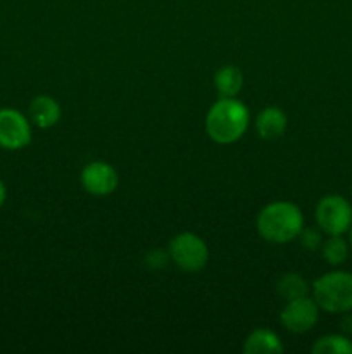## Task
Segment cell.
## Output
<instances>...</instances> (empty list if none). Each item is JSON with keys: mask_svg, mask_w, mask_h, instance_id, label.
Returning a JSON list of instances; mask_svg holds the SVG:
<instances>
[{"mask_svg": "<svg viewBox=\"0 0 352 354\" xmlns=\"http://www.w3.org/2000/svg\"><path fill=\"white\" fill-rule=\"evenodd\" d=\"M251 123L247 106L237 97H221L211 106L206 116V131L216 144L228 145L240 140Z\"/></svg>", "mask_w": 352, "mask_h": 354, "instance_id": "cell-1", "label": "cell"}, {"mask_svg": "<svg viewBox=\"0 0 352 354\" xmlns=\"http://www.w3.org/2000/svg\"><path fill=\"white\" fill-rule=\"evenodd\" d=\"M259 235L271 244L295 241L304 228V214L297 204L275 201L261 209L255 221Z\"/></svg>", "mask_w": 352, "mask_h": 354, "instance_id": "cell-2", "label": "cell"}, {"mask_svg": "<svg viewBox=\"0 0 352 354\" xmlns=\"http://www.w3.org/2000/svg\"><path fill=\"white\" fill-rule=\"evenodd\" d=\"M313 299L326 313L352 311V273L335 270L321 275L313 283Z\"/></svg>", "mask_w": 352, "mask_h": 354, "instance_id": "cell-3", "label": "cell"}, {"mask_svg": "<svg viewBox=\"0 0 352 354\" xmlns=\"http://www.w3.org/2000/svg\"><path fill=\"white\" fill-rule=\"evenodd\" d=\"M169 259L176 263L183 272L197 273L209 261V249L207 244L192 232H183L171 239L168 248Z\"/></svg>", "mask_w": 352, "mask_h": 354, "instance_id": "cell-4", "label": "cell"}, {"mask_svg": "<svg viewBox=\"0 0 352 354\" xmlns=\"http://www.w3.org/2000/svg\"><path fill=\"white\" fill-rule=\"evenodd\" d=\"M317 228L326 235L347 234L352 225V206L345 197L330 194L320 199L316 211Z\"/></svg>", "mask_w": 352, "mask_h": 354, "instance_id": "cell-5", "label": "cell"}, {"mask_svg": "<svg viewBox=\"0 0 352 354\" xmlns=\"http://www.w3.org/2000/svg\"><path fill=\"white\" fill-rule=\"evenodd\" d=\"M31 144V121L17 109H0V147L21 151Z\"/></svg>", "mask_w": 352, "mask_h": 354, "instance_id": "cell-6", "label": "cell"}, {"mask_svg": "<svg viewBox=\"0 0 352 354\" xmlns=\"http://www.w3.org/2000/svg\"><path fill=\"white\" fill-rule=\"evenodd\" d=\"M320 320V306L313 297H299L286 301L280 313V322L292 334H306Z\"/></svg>", "mask_w": 352, "mask_h": 354, "instance_id": "cell-7", "label": "cell"}, {"mask_svg": "<svg viewBox=\"0 0 352 354\" xmlns=\"http://www.w3.org/2000/svg\"><path fill=\"white\" fill-rule=\"evenodd\" d=\"M81 185L88 194L97 197L110 196L119 185V176L114 166L104 161H92L81 169Z\"/></svg>", "mask_w": 352, "mask_h": 354, "instance_id": "cell-8", "label": "cell"}, {"mask_svg": "<svg viewBox=\"0 0 352 354\" xmlns=\"http://www.w3.org/2000/svg\"><path fill=\"white\" fill-rule=\"evenodd\" d=\"M61 106L50 95L35 97L28 107V118L38 128H52L61 120Z\"/></svg>", "mask_w": 352, "mask_h": 354, "instance_id": "cell-9", "label": "cell"}, {"mask_svg": "<svg viewBox=\"0 0 352 354\" xmlns=\"http://www.w3.org/2000/svg\"><path fill=\"white\" fill-rule=\"evenodd\" d=\"M286 124H289L286 114L275 106L262 109L255 118V130H257L259 137L264 140H276L282 137L286 130Z\"/></svg>", "mask_w": 352, "mask_h": 354, "instance_id": "cell-10", "label": "cell"}, {"mask_svg": "<svg viewBox=\"0 0 352 354\" xmlns=\"http://www.w3.org/2000/svg\"><path fill=\"white\" fill-rule=\"evenodd\" d=\"M245 354H280L283 353L282 339L269 328H255L244 344Z\"/></svg>", "mask_w": 352, "mask_h": 354, "instance_id": "cell-11", "label": "cell"}, {"mask_svg": "<svg viewBox=\"0 0 352 354\" xmlns=\"http://www.w3.org/2000/svg\"><path fill=\"white\" fill-rule=\"evenodd\" d=\"M244 86V75L237 66H223L214 75V88L219 97H237Z\"/></svg>", "mask_w": 352, "mask_h": 354, "instance_id": "cell-12", "label": "cell"}, {"mask_svg": "<svg viewBox=\"0 0 352 354\" xmlns=\"http://www.w3.org/2000/svg\"><path fill=\"white\" fill-rule=\"evenodd\" d=\"M276 289L278 294L285 301L299 299V297L309 296V283L306 282V279H302L297 273H286L276 283Z\"/></svg>", "mask_w": 352, "mask_h": 354, "instance_id": "cell-13", "label": "cell"}, {"mask_svg": "<svg viewBox=\"0 0 352 354\" xmlns=\"http://www.w3.org/2000/svg\"><path fill=\"white\" fill-rule=\"evenodd\" d=\"M349 248L351 245L342 235H328L326 241L321 244V252H323L324 261L330 263L331 266H338L347 261Z\"/></svg>", "mask_w": 352, "mask_h": 354, "instance_id": "cell-14", "label": "cell"}, {"mask_svg": "<svg viewBox=\"0 0 352 354\" xmlns=\"http://www.w3.org/2000/svg\"><path fill=\"white\" fill-rule=\"evenodd\" d=\"M314 354H352V341L345 335H323L311 348Z\"/></svg>", "mask_w": 352, "mask_h": 354, "instance_id": "cell-15", "label": "cell"}, {"mask_svg": "<svg viewBox=\"0 0 352 354\" xmlns=\"http://www.w3.org/2000/svg\"><path fill=\"white\" fill-rule=\"evenodd\" d=\"M320 232V228H302V232H300V235L297 239L300 241L302 248L314 251V249H320L321 244H323Z\"/></svg>", "mask_w": 352, "mask_h": 354, "instance_id": "cell-16", "label": "cell"}, {"mask_svg": "<svg viewBox=\"0 0 352 354\" xmlns=\"http://www.w3.org/2000/svg\"><path fill=\"white\" fill-rule=\"evenodd\" d=\"M169 259V254H164L162 251H152L150 254L147 256V263L152 268H161V266L166 265V261Z\"/></svg>", "mask_w": 352, "mask_h": 354, "instance_id": "cell-17", "label": "cell"}, {"mask_svg": "<svg viewBox=\"0 0 352 354\" xmlns=\"http://www.w3.org/2000/svg\"><path fill=\"white\" fill-rule=\"evenodd\" d=\"M6 199H7V187H6V183H3L2 180H0V207L3 206Z\"/></svg>", "mask_w": 352, "mask_h": 354, "instance_id": "cell-18", "label": "cell"}, {"mask_svg": "<svg viewBox=\"0 0 352 354\" xmlns=\"http://www.w3.org/2000/svg\"><path fill=\"white\" fill-rule=\"evenodd\" d=\"M349 245H351V249H352V225H351V228H349Z\"/></svg>", "mask_w": 352, "mask_h": 354, "instance_id": "cell-19", "label": "cell"}]
</instances>
